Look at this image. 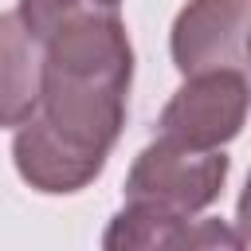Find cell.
I'll list each match as a JSON object with an SVG mask.
<instances>
[{
    "instance_id": "6da1fadb",
    "label": "cell",
    "mask_w": 251,
    "mask_h": 251,
    "mask_svg": "<svg viewBox=\"0 0 251 251\" xmlns=\"http://www.w3.org/2000/svg\"><path fill=\"white\" fill-rule=\"evenodd\" d=\"M39 43V106L12 129V165L43 196L94 184L126 126L133 43L110 0H20Z\"/></svg>"
},
{
    "instance_id": "7a4b0ae2",
    "label": "cell",
    "mask_w": 251,
    "mask_h": 251,
    "mask_svg": "<svg viewBox=\"0 0 251 251\" xmlns=\"http://www.w3.org/2000/svg\"><path fill=\"white\" fill-rule=\"evenodd\" d=\"M227 173H231V157L224 149H192L157 133V141H149L133 157L122 196L126 204H145L165 216L192 220L196 212L220 200Z\"/></svg>"
},
{
    "instance_id": "8992f818",
    "label": "cell",
    "mask_w": 251,
    "mask_h": 251,
    "mask_svg": "<svg viewBox=\"0 0 251 251\" xmlns=\"http://www.w3.org/2000/svg\"><path fill=\"white\" fill-rule=\"evenodd\" d=\"M4 43V126H24L39 106V43L27 35L16 12L0 20Z\"/></svg>"
},
{
    "instance_id": "52a82bcc",
    "label": "cell",
    "mask_w": 251,
    "mask_h": 251,
    "mask_svg": "<svg viewBox=\"0 0 251 251\" xmlns=\"http://www.w3.org/2000/svg\"><path fill=\"white\" fill-rule=\"evenodd\" d=\"M235 227H239L243 243H251V173H247V184H243V192L235 200Z\"/></svg>"
},
{
    "instance_id": "ba28073f",
    "label": "cell",
    "mask_w": 251,
    "mask_h": 251,
    "mask_svg": "<svg viewBox=\"0 0 251 251\" xmlns=\"http://www.w3.org/2000/svg\"><path fill=\"white\" fill-rule=\"evenodd\" d=\"M247 75H251V43H247Z\"/></svg>"
},
{
    "instance_id": "5b68a950",
    "label": "cell",
    "mask_w": 251,
    "mask_h": 251,
    "mask_svg": "<svg viewBox=\"0 0 251 251\" xmlns=\"http://www.w3.org/2000/svg\"><path fill=\"white\" fill-rule=\"evenodd\" d=\"M102 247H247L239 227L220 220H180L145 204H122V212L102 231Z\"/></svg>"
},
{
    "instance_id": "9c48e42d",
    "label": "cell",
    "mask_w": 251,
    "mask_h": 251,
    "mask_svg": "<svg viewBox=\"0 0 251 251\" xmlns=\"http://www.w3.org/2000/svg\"><path fill=\"white\" fill-rule=\"evenodd\" d=\"M110 4H122V0H110Z\"/></svg>"
},
{
    "instance_id": "277c9868",
    "label": "cell",
    "mask_w": 251,
    "mask_h": 251,
    "mask_svg": "<svg viewBox=\"0 0 251 251\" xmlns=\"http://www.w3.org/2000/svg\"><path fill=\"white\" fill-rule=\"evenodd\" d=\"M247 43H251V0H188L169 31V55L180 75L220 67L247 71Z\"/></svg>"
},
{
    "instance_id": "3957f363",
    "label": "cell",
    "mask_w": 251,
    "mask_h": 251,
    "mask_svg": "<svg viewBox=\"0 0 251 251\" xmlns=\"http://www.w3.org/2000/svg\"><path fill=\"white\" fill-rule=\"evenodd\" d=\"M251 110V78L247 71H200L184 75L180 90L165 102L157 118V133L192 149H224L243 133Z\"/></svg>"
}]
</instances>
